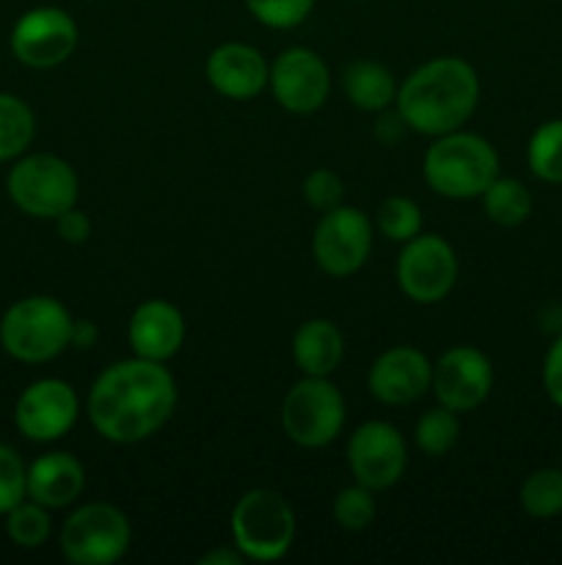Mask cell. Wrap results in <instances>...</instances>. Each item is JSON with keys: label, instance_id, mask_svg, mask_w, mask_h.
Instances as JSON below:
<instances>
[{"label": "cell", "instance_id": "cell-1", "mask_svg": "<svg viewBox=\"0 0 562 565\" xmlns=\"http://www.w3.org/2000/svg\"><path fill=\"white\" fill-rule=\"evenodd\" d=\"M180 390L163 362L132 356L97 375L86 397L91 428L114 445H138L165 428Z\"/></svg>", "mask_w": 562, "mask_h": 565}, {"label": "cell", "instance_id": "cell-2", "mask_svg": "<svg viewBox=\"0 0 562 565\" xmlns=\"http://www.w3.org/2000/svg\"><path fill=\"white\" fill-rule=\"evenodd\" d=\"M479 105V75L466 58L439 55L424 61L397 86L395 108L419 136L461 130Z\"/></svg>", "mask_w": 562, "mask_h": 565}, {"label": "cell", "instance_id": "cell-3", "mask_svg": "<svg viewBox=\"0 0 562 565\" xmlns=\"http://www.w3.org/2000/svg\"><path fill=\"white\" fill-rule=\"evenodd\" d=\"M424 182L439 196L468 202L479 199L499 177V154L488 138L477 132L452 130L435 136L422 160Z\"/></svg>", "mask_w": 562, "mask_h": 565}, {"label": "cell", "instance_id": "cell-4", "mask_svg": "<svg viewBox=\"0 0 562 565\" xmlns=\"http://www.w3.org/2000/svg\"><path fill=\"white\" fill-rule=\"evenodd\" d=\"M69 309L53 296H25L0 318V345L22 364H44L69 348Z\"/></svg>", "mask_w": 562, "mask_h": 565}, {"label": "cell", "instance_id": "cell-5", "mask_svg": "<svg viewBox=\"0 0 562 565\" xmlns=\"http://www.w3.org/2000/svg\"><path fill=\"white\" fill-rule=\"evenodd\" d=\"M231 544L246 561L275 563L295 541V511L273 489H251L235 502L229 519Z\"/></svg>", "mask_w": 562, "mask_h": 565}, {"label": "cell", "instance_id": "cell-6", "mask_svg": "<svg viewBox=\"0 0 562 565\" xmlns=\"http://www.w3.org/2000/svg\"><path fill=\"white\" fill-rule=\"evenodd\" d=\"M6 188L17 210L42 221H55L75 207L80 196L77 171L64 158L50 152L20 154L11 166Z\"/></svg>", "mask_w": 562, "mask_h": 565}, {"label": "cell", "instance_id": "cell-7", "mask_svg": "<svg viewBox=\"0 0 562 565\" xmlns=\"http://www.w3.org/2000/svg\"><path fill=\"white\" fill-rule=\"evenodd\" d=\"M345 397L331 379L303 375L281 401V428L292 445L320 450L345 428Z\"/></svg>", "mask_w": 562, "mask_h": 565}, {"label": "cell", "instance_id": "cell-8", "mask_svg": "<svg viewBox=\"0 0 562 565\" xmlns=\"http://www.w3.org/2000/svg\"><path fill=\"white\" fill-rule=\"evenodd\" d=\"M132 541L130 519L110 502H88L61 527V552L75 565H114L127 555Z\"/></svg>", "mask_w": 562, "mask_h": 565}, {"label": "cell", "instance_id": "cell-9", "mask_svg": "<svg viewBox=\"0 0 562 565\" xmlns=\"http://www.w3.org/2000/svg\"><path fill=\"white\" fill-rule=\"evenodd\" d=\"M372 224L350 204L320 213L312 237V254L317 268L334 279H347L367 265L372 254Z\"/></svg>", "mask_w": 562, "mask_h": 565}, {"label": "cell", "instance_id": "cell-10", "mask_svg": "<svg viewBox=\"0 0 562 565\" xmlns=\"http://www.w3.org/2000/svg\"><path fill=\"white\" fill-rule=\"evenodd\" d=\"M397 285L413 303L444 301L457 285V254L441 235L411 237L397 257Z\"/></svg>", "mask_w": 562, "mask_h": 565}, {"label": "cell", "instance_id": "cell-11", "mask_svg": "<svg viewBox=\"0 0 562 565\" xmlns=\"http://www.w3.org/2000/svg\"><path fill=\"white\" fill-rule=\"evenodd\" d=\"M80 42V31L72 14L58 6H36L25 11L11 28V53L31 70H53L66 64Z\"/></svg>", "mask_w": 562, "mask_h": 565}, {"label": "cell", "instance_id": "cell-12", "mask_svg": "<svg viewBox=\"0 0 562 565\" xmlns=\"http://www.w3.org/2000/svg\"><path fill=\"white\" fill-rule=\"evenodd\" d=\"M347 467L356 483L386 491L400 483L408 467V445L400 430L383 419L361 423L347 439Z\"/></svg>", "mask_w": 562, "mask_h": 565}, {"label": "cell", "instance_id": "cell-13", "mask_svg": "<svg viewBox=\"0 0 562 565\" xmlns=\"http://www.w3.org/2000/svg\"><path fill=\"white\" fill-rule=\"evenodd\" d=\"M80 417L75 386L61 379H39L22 390L14 406V425L28 441L50 445L69 434Z\"/></svg>", "mask_w": 562, "mask_h": 565}, {"label": "cell", "instance_id": "cell-14", "mask_svg": "<svg viewBox=\"0 0 562 565\" xmlns=\"http://www.w3.org/2000/svg\"><path fill=\"white\" fill-rule=\"evenodd\" d=\"M435 401L457 414L474 412L488 401L494 390V364L479 348L452 345L433 364Z\"/></svg>", "mask_w": 562, "mask_h": 565}, {"label": "cell", "instance_id": "cell-15", "mask_svg": "<svg viewBox=\"0 0 562 565\" xmlns=\"http://www.w3.org/2000/svg\"><path fill=\"white\" fill-rule=\"evenodd\" d=\"M268 88L275 103L298 116L314 114L331 94V72L325 61L309 47H287L270 64Z\"/></svg>", "mask_w": 562, "mask_h": 565}, {"label": "cell", "instance_id": "cell-16", "mask_svg": "<svg viewBox=\"0 0 562 565\" xmlns=\"http://www.w3.org/2000/svg\"><path fill=\"white\" fill-rule=\"evenodd\" d=\"M433 384V362L413 345H395L380 353L367 375L372 397L383 406H411Z\"/></svg>", "mask_w": 562, "mask_h": 565}, {"label": "cell", "instance_id": "cell-17", "mask_svg": "<svg viewBox=\"0 0 562 565\" xmlns=\"http://www.w3.org/2000/svg\"><path fill=\"white\" fill-rule=\"evenodd\" d=\"M207 83L226 99H253L268 88L270 64L246 42H226L207 55Z\"/></svg>", "mask_w": 562, "mask_h": 565}, {"label": "cell", "instance_id": "cell-18", "mask_svg": "<svg viewBox=\"0 0 562 565\" xmlns=\"http://www.w3.org/2000/svg\"><path fill=\"white\" fill-rule=\"evenodd\" d=\"M127 340L136 356L165 364L180 353L185 342V318L165 298H149L132 309Z\"/></svg>", "mask_w": 562, "mask_h": 565}, {"label": "cell", "instance_id": "cell-19", "mask_svg": "<svg viewBox=\"0 0 562 565\" xmlns=\"http://www.w3.org/2000/svg\"><path fill=\"white\" fill-rule=\"evenodd\" d=\"M86 489V469L72 452H44L28 467V500L61 511Z\"/></svg>", "mask_w": 562, "mask_h": 565}, {"label": "cell", "instance_id": "cell-20", "mask_svg": "<svg viewBox=\"0 0 562 565\" xmlns=\"http://www.w3.org/2000/svg\"><path fill=\"white\" fill-rule=\"evenodd\" d=\"M345 359V337L339 326L325 318H312L298 326L292 337V362L303 375L331 379Z\"/></svg>", "mask_w": 562, "mask_h": 565}, {"label": "cell", "instance_id": "cell-21", "mask_svg": "<svg viewBox=\"0 0 562 565\" xmlns=\"http://www.w3.org/2000/svg\"><path fill=\"white\" fill-rule=\"evenodd\" d=\"M342 88L347 99L367 114L391 108L397 99V77L391 75L389 66L372 58L350 61L342 72Z\"/></svg>", "mask_w": 562, "mask_h": 565}, {"label": "cell", "instance_id": "cell-22", "mask_svg": "<svg viewBox=\"0 0 562 565\" xmlns=\"http://www.w3.org/2000/svg\"><path fill=\"white\" fill-rule=\"evenodd\" d=\"M483 210L496 226H521L532 215V193L516 177H496L483 196Z\"/></svg>", "mask_w": 562, "mask_h": 565}, {"label": "cell", "instance_id": "cell-23", "mask_svg": "<svg viewBox=\"0 0 562 565\" xmlns=\"http://www.w3.org/2000/svg\"><path fill=\"white\" fill-rule=\"evenodd\" d=\"M36 136V116L25 99L0 92V163L28 152Z\"/></svg>", "mask_w": 562, "mask_h": 565}, {"label": "cell", "instance_id": "cell-24", "mask_svg": "<svg viewBox=\"0 0 562 565\" xmlns=\"http://www.w3.org/2000/svg\"><path fill=\"white\" fill-rule=\"evenodd\" d=\"M529 171L540 182L562 185V119H549L532 132L527 143Z\"/></svg>", "mask_w": 562, "mask_h": 565}, {"label": "cell", "instance_id": "cell-25", "mask_svg": "<svg viewBox=\"0 0 562 565\" xmlns=\"http://www.w3.org/2000/svg\"><path fill=\"white\" fill-rule=\"evenodd\" d=\"M523 513L532 519H554L562 513V467L534 469L518 491Z\"/></svg>", "mask_w": 562, "mask_h": 565}, {"label": "cell", "instance_id": "cell-26", "mask_svg": "<svg viewBox=\"0 0 562 565\" xmlns=\"http://www.w3.org/2000/svg\"><path fill=\"white\" fill-rule=\"evenodd\" d=\"M417 447L430 458H441L457 445L461 439V414L446 406H435L419 417L417 430H413Z\"/></svg>", "mask_w": 562, "mask_h": 565}, {"label": "cell", "instance_id": "cell-27", "mask_svg": "<svg viewBox=\"0 0 562 565\" xmlns=\"http://www.w3.org/2000/svg\"><path fill=\"white\" fill-rule=\"evenodd\" d=\"M6 533H9L11 544L20 546V550H39V546L47 544L50 533H53L50 508L25 497L6 513Z\"/></svg>", "mask_w": 562, "mask_h": 565}, {"label": "cell", "instance_id": "cell-28", "mask_svg": "<svg viewBox=\"0 0 562 565\" xmlns=\"http://www.w3.org/2000/svg\"><path fill=\"white\" fill-rule=\"evenodd\" d=\"M378 232L391 243H408L422 232V210L408 196H389L375 215Z\"/></svg>", "mask_w": 562, "mask_h": 565}, {"label": "cell", "instance_id": "cell-29", "mask_svg": "<svg viewBox=\"0 0 562 565\" xmlns=\"http://www.w3.org/2000/svg\"><path fill=\"white\" fill-rule=\"evenodd\" d=\"M334 522L347 533H361L375 522V491L361 483L342 489L334 500Z\"/></svg>", "mask_w": 562, "mask_h": 565}, {"label": "cell", "instance_id": "cell-30", "mask_svg": "<svg viewBox=\"0 0 562 565\" xmlns=\"http://www.w3.org/2000/svg\"><path fill=\"white\" fill-rule=\"evenodd\" d=\"M246 9L262 25L275 31L298 28L314 9V0H246Z\"/></svg>", "mask_w": 562, "mask_h": 565}, {"label": "cell", "instance_id": "cell-31", "mask_svg": "<svg viewBox=\"0 0 562 565\" xmlns=\"http://www.w3.org/2000/svg\"><path fill=\"white\" fill-rule=\"evenodd\" d=\"M28 497V467L14 447L0 441V516Z\"/></svg>", "mask_w": 562, "mask_h": 565}, {"label": "cell", "instance_id": "cell-32", "mask_svg": "<svg viewBox=\"0 0 562 565\" xmlns=\"http://www.w3.org/2000/svg\"><path fill=\"white\" fill-rule=\"evenodd\" d=\"M301 191L309 207L317 210V213H328V210L345 204V182H342V177L331 169L309 171Z\"/></svg>", "mask_w": 562, "mask_h": 565}, {"label": "cell", "instance_id": "cell-33", "mask_svg": "<svg viewBox=\"0 0 562 565\" xmlns=\"http://www.w3.org/2000/svg\"><path fill=\"white\" fill-rule=\"evenodd\" d=\"M408 130H411V127H408V121L402 119L400 110L386 108V110H378V119H375L372 125V138L380 143V147L395 149L406 141Z\"/></svg>", "mask_w": 562, "mask_h": 565}, {"label": "cell", "instance_id": "cell-34", "mask_svg": "<svg viewBox=\"0 0 562 565\" xmlns=\"http://www.w3.org/2000/svg\"><path fill=\"white\" fill-rule=\"evenodd\" d=\"M543 390L556 408H562V331L554 337L543 359Z\"/></svg>", "mask_w": 562, "mask_h": 565}, {"label": "cell", "instance_id": "cell-35", "mask_svg": "<svg viewBox=\"0 0 562 565\" xmlns=\"http://www.w3.org/2000/svg\"><path fill=\"white\" fill-rule=\"evenodd\" d=\"M55 232H58V237L64 243L80 246V243H86L91 237V218L83 210H77L75 204V207L66 210V213H61L55 218Z\"/></svg>", "mask_w": 562, "mask_h": 565}, {"label": "cell", "instance_id": "cell-36", "mask_svg": "<svg viewBox=\"0 0 562 565\" xmlns=\"http://www.w3.org/2000/svg\"><path fill=\"white\" fill-rule=\"evenodd\" d=\"M99 340V329L94 320H75L72 323V337H69V348H77V351H88V348L97 345Z\"/></svg>", "mask_w": 562, "mask_h": 565}, {"label": "cell", "instance_id": "cell-37", "mask_svg": "<svg viewBox=\"0 0 562 565\" xmlns=\"http://www.w3.org/2000/svg\"><path fill=\"white\" fill-rule=\"evenodd\" d=\"M242 563H246V557H242V552L237 550L235 544L218 546V550H209L207 555L198 557V565H242Z\"/></svg>", "mask_w": 562, "mask_h": 565}]
</instances>
